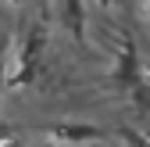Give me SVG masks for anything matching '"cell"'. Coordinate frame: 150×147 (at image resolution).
Segmentation results:
<instances>
[{"instance_id": "6da1fadb", "label": "cell", "mask_w": 150, "mask_h": 147, "mask_svg": "<svg viewBox=\"0 0 150 147\" xmlns=\"http://www.w3.org/2000/svg\"><path fill=\"white\" fill-rule=\"evenodd\" d=\"M54 136H57V140H64V143H86V140H100L104 136V129H100V126H86V122H71V126H54V129H50Z\"/></svg>"}, {"instance_id": "7a4b0ae2", "label": "cell", "mask_w": 150, "mask_h": 147, "mask_svg": "<svg viewBox=\"0 0 150 147\" xmlns=\"http://www.w3.org/2000/svg\"><path fill=\"white\" fill-rule=\"evenodd\" d=\"M118 79L125 83V79H136V50H132V43H125L122 47V61H118Z\"/></svg>"}, {"instance_id": "3957f363", "label": "cell", "mask_w": 150, "mask_h": 147, "mask_svg": "<svg viewBox=\"0 0 150 147\" xmlns=\"http://www.w3.org/2000/svg\"><path fill=\"white\" fill-rule=\"evenodd\" d=\"M4 54H7V40L0 36V65H4Z\"/></svg>"}, {"instance_id": "277c9868", "label": "cell", "mask_w": 150, "mask_h": 147, "mask_svg": "<svg viewBox=\"0 0 150 147\" xmlns=\"http://www.w3.org/2000/svg\"><path fill=\"white\" fill-rule=\"evenodd\" d=\"M29 147H57V143H29Z\"/></svg>"}]
</instances>
